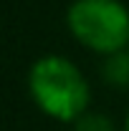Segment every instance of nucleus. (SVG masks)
<instances>
[{
	"label": "nucleus",
	"mask_w": 129,
	"mask_h": 131,
	"mask_svg": "<svg viewBox=\"0 0 129 131\" xmlns=\"http://www.w3.org/2000/svg\"><path fill=\"white\" fill-rule=\"evenodd\" d=\"M28 86L35 103L61 121H71L89 103V86L79 68L61 56H43L31 68Z\"/></svg>",
	"instance_id": "f257e3e1"
},
{
	"label": "nucleus",
	"mask_w": 129,
	"mask_h": 131,
	"mask_svg": "<svg viewBox=\"0 0 129 131\" xmlns=\"http://www.w3.org/2000/svg\"><path fill=\"white\" fill-rule=\"evenodd\" d=\"M66 20L71 33L94 50L116 53L129 43V10L119 0H73Z\"/></svg>",
	"instance_id": "f03ea898"
},
{
	"label": "nucleus",
	"mask_w": 129,
	"mask_h": 131,
	"mask_svg": "<svg viewBox=\"0 0 129 131\" xmlns=\"http://www.w3.org/2000/svg\"><path fill=\"white\" fill-rule=\"evenodd\" d=\"M106 76L116 83L129 81V56H114L112 61H106Z\"/></svg>",
	"instance_id": "7ed1b4c3"
},
{
	"label": "nucleus",
	"mask_w": 129,
	"mask_h": 131,
	"mask_svg": "<svg viewBox=\"0 0 129 131\" xmlns=\"http://www.w3.org/2000/svg\"><path fill=\"white\" fill-rule=\"evenodd\" d=\"M76 131H112V129H109V121L104 116H86L79 121Z\"/></svg>",
	"instance_id": "20e7f679"
},
{
	"label": "nucleus",
	"mask_w": 129,
	"mask_h": 131,
	"mask_svg": "<svg viewBox=\"0 0 129 131\" xmlns=\"http://www.w3.org/2000/svg\"><path fill=\"white\" fill-rule=\"evenodd\" d=\"M127 131H129V116H127Z\"/></svg>",
	"instance_id": "39448f33"
}]
</instances>
